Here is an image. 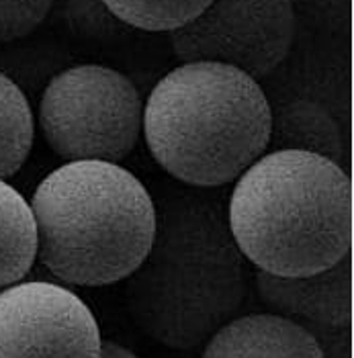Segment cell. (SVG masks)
I'll return each instance as SVG.
<instances>
[{
	"label": "cell",
	"instance_id": "cell-1",
	"mask_svg": "<svg viewBox=\"0 0 354 358\" xmlns=\"http://www.w3.org/2000/svg\"><path fill=\"white\" fill-rule=\"evenodd\" d=\"M178 191L156 205L150 250L125 278L136 326L172 350H194L238 317L248 293L246 258L211 194Z\"/></svg>",
	"mask_w": 354,
	"mask_h": 358
},
{
	"label": "cell",
	"instance_id": "cell-2",
	"mask_svg": "<svg viewBox=\"0 0 354 358\" xmlns=\"http://www.w3.org/2000/svg\"><path fill=\"white\" fill-rule=\"evenodd\" d=\"M225 211L246 262L269 275H313L353 252L351 174L318 154L264 152L232 182Z\"/></svg>",
	"mask_w": 354,
	"mask_h": 358
},
{
	"label": "cell",
	"instance_id": "cell-3",
	"mask_svg": "<svg viewBox=\"0 0 354 358\" xmlns=\"http://www.w3.org/2000/svg\"><path fill=\"white\" fill-rule=\"evenodd\" d=\"M273 107L258 80L215 62H187L143 99L141 138L166 174L191 189L232 185L269 145Z\"/></svg>",
	"mask_w": 354,
	"mask_h": 358
},
{
	"label": "cell",
	"instance_id": "cell-4",
	"mask_svg": "<svg viewBox=\"0 0 354 358\" xmlns=\"http://www.w3.org/2000/svg\"><path fill=\"white\" fill-rule=\"evenodd\" d=\"M37 262L62 285L107 287L143 260L156 231V203L121 164L64 162L29 199Z\"/></svg>",
	"mask_w": 354,
	"mask_h": 358
},
{
	"label": "cell",
	"instance_id": "cell-5",
	"mask_svg": "<svg viewBox=\"0 0 354 358\" xmlns=\"http://www.w3.org/2000/svg\"><path fill=\"white\" fill-rule=\"evenodd\" d=\"M35 129L64 162L121 164L143 131V99L123 72L105 64H78L48 83Z\"/></svg>",
	"mask_w": 354,
	"mask_h": 358
},
{
	"label": "cell",
	"instance_id": "cell-6",
	"mask_svg": "<svg viewBox=\"0 0 354 358\" xmlns=\"http://www.w3.org/2000/svg\"><path fill=\"white\" fill-rule=\"evenodd\" d=\"M295 29L293 0H209L191 23L168 35L180 64H225L260 83L287 59Z\"/></svg>",
	"mask_w": 354,
	"mask_h": 358
},
{
	"label": "cell",
	"instance_id": "cell-7",
	"mask_svg": "<svg viewBox=\"0 0 354 358\" xmlns=\"http://www.w3.org/2000/svg\"><path fill=\"white\" fill-rule=\"evenodd\" d=\"M92 309L57 280L23 278L0 291V358H99Z\"/></svg>",
	"mask_w": 354,
	"mask_h": 358
},
{
	"label": "cell",
	"instance_id": "cell-8",
	"mask_svg": "<svg viewBox=\"0 0 354 358\" xmlns=\"http://www.w3.org/2000/svg\"><path fill=\"white\" fill-rule=\"evenodd\" d=\"M254 285L273 313L330 330L353 324V252L313 275L276 276L256 271Z\"/></svg>",
	"mask_w": 354,
	"mask_h": 358
},
{
	"label": "cell",
	"instance_id": "cell-9",
	"mask_svg": "<svg viewBox=\"0 0 354 358\" xmlns=\"http://www.w3.org/2000/svg\"><path fill=\"white\" fill-rule=\"evenodd\" d=\"M203 346L201 358H326L313 331L273 311L238 315Z\"/></svg>",
	"mask_w": 354,
	"mask_h": 358
},
{
	"label": "cell",
	"instance_id": "cell-10",
	"mask_svg": "<svg viewBox=\"0 0 354 358\" xmlns=\"http://www.w3.org/2000/svg\"><path fill=\"white\" fill-rule=\"evenodd\" d=\"M269 150H299L342 164L344 138L336 117L311 99H295L273 109Z\"/></svg>",
	"mask_w": 354,
	"mask_h": 358
},
{
	"label": "cell",
	"instance_id": "cell-11",
	"mask_svg": "<svg viewBox=\"0 0 354 358\" xmlns=\"http://www.w3.org/2000/svg\"><path fill=\"white\" fill-rule=\"evenodd\" d=\"M37 262V231L29 199L0 178V291L27 278Z\"/></svg>",
	"mask_w": 354,
	"mask_h": 358
},
{
	"label": "cell",
	"instance_id": "cell-12",
	"mask_svg": "<svg viewBox=\"0 0 354 358\" xmlns=\"http://www.w3.org/2000/svg\"><path fill=\"white\" fill-rule=\"evenodd\" d=\"M35 141V113L21 86L0 72V178L8 180L27 162Z\"/></svg>",
	"mask_w": 354,
	"mask_h": 358
},
{
	"label": "cell",
	"instance_id": "cell-13",
	"mask_svg": "<svg viewBox=\"0 0 354 358\" xmlns=\"http://www.w3.org/2000/svg\"><path fill=\"white\" fill-rule=\"evenodd\" d=\"M103 4L125 27L172 33L191 23L209 0H103Z\"/></svg>",
	"mask_w": 354,
	"mask_h": 358
},
{
	"label": "cell",
	"instance_id": "cell-14",
	"mask_svg": "<svg viewBox=\"0 0 354 358\" xmlns=\"http://www.w3.org/2000/svg\"><path fill=\"white\" fill-rule=\"evenodd\" d=\"M54 6L59 8L64 23L82 35L109 37L125 29L111 15L103 0H54Z\"/></svg>",
	"mask_w": 354,
	"mask_h": 358
},
{
	"label": "cell",
	"instance_id": "cell-15",
	"mask_svg": "<svg viewBox=\"0 0 354 358\" xmlns=\"http://www.w3.org/2000/svg\"><path fill=\"white\" fill-rule=\"evenodd\" d=\"M54 10V0H0V43L23 39Z\"/></svg>",
	"mask_w": 354,
	"mask_h": 358
},
{
	"label": "cell",
	"instance_id": "cell-16",
	"mask_svg": "<svg viewBox=\"0 0 354 358\" xmlns=\"http://www.w3.org/2000/svg\"><path fill=\"white\" fill-rule=\"evenodd\" d=\"M99 358H139L136 352H132L129 348H125L123 344H117L113 340H103L101 346V357Z\"/></svg>",
	"mask_w": 354,
	"mask_h": 358
}]
</instances>
